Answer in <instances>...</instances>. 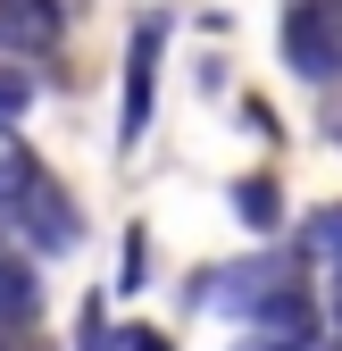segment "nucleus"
<instances>
[{
  "instance_id": "1",
  "label": "nucleus",
  "mask_w": 342,
  "mask_h": 351,
  "mask_svg": "<svg viewBox=\"0 0 342 351\" xmlns=\"http://www.w3.org/2000/svg\"><path fill=\"white\" fill-rule=\"evenodd\" d=\"M276 293H301V251H250V259H234V268L200 276V301H218L234 326L259 318Z\"/></svg>"
},
{
  "instance_id": "2",
  "label": "nucleus",
  "mask_w": 342,
  "mask_h": 351,
  "mask_svg": "<svg viewBox=\"0 0 342 351\" xmlns=\"http://www.w3.org/2000/svg\"><path fill=\"white\" fill-rule=\"evenodd\" d=\"M284 59H292V75H309V84L342 75V0H301V9L284 17Z\"/></svg>"
},
{
  "instance_id": "3",
  "label": "nucleus",
  "mask_w": 342,
  "mask_h": 351,
  "mask_svg": "<svg viewBox=\"0 0 342 351\" xmlns=\"http://www.w3.org/2000/svg\"><path fill=\"white\" fill-rule=\"evenodd\" d=\"M159 42H167V17H134V51H125V117H117V143H125V151H134V143H142V125H150Z\"/></svg>"
},
{
  "instance_id": "4",
  "label": "nucleus",
  "mask_w": 342,
  "mask_h": 351,
  "mask_svg": "<svg viewBox=\"0 0 342 351\" xmlns=\"http://www.w3.org/2000/svg\"><path fill=\"white\" fill-rule=\"evenodd\" d=\"M234 351H317V310L309 293H276L259 318H242V343Z\"/></svg>"
},
{
  "instance_id": "5",
  "label": "nucleus",
  "mask_w": 342,
  "mask_h": 351,
  "mask_svg": "<svg viewBox=\"0 0 342 351\" xmlns=\"http://www.w3.org/2000/svg\"><path fill=\"white\" fill-rule=\"evenodd\" d=\"M59 34H67L59 0H0V51H9L17 67H25V59H51Z\"/></svg>"
},
{
  "instance_id": "6",
  "label": "nucleus",
  "mask_w": 342,
  "mask_h": 351,
  "mask_svg": "<svg viewBox=\"0 0 342 351\" xmlns=\"http://www.w3.org/2000/svg\"><path fill=\"white\" fill-rule=\"evenodd\" d=\"M9 217L25 226V243H34V251H51V259H59V251H75V201L51 184V176H42V184H34Z\"/></svg>"
},
{
  "instance_id": "7",
  "label": "nucleus",
  "mask_w": 342,
  "mask_h": 351,
  "mask_svg": "<svg viewBox=\"0 0 342 351\" xmlns=\"http://www.w3.org/2000/svg\"><path fill=\"white\" fill-rule=\"evenodd\" d=\"M42 318V276L25 268L17 251H0V335L9 326H34Z\"/></svg>"
},
{
  "instance_id": "8",
  "label": "nucleus",
  "mask_w": 342,
  "mask_h": 351,
  "mask_svg": "<svg viewBox=\"0 0 342 351\" xmlns=\"http://www.w3.org/2000/svg\"><path fill=\"white\" fill-rule=\"evenodd\" d=\"M34 184H42V159H34V151L9 134V125H0V217H9V209L34 193Z\"/></svg>"
},
{
  "instance_id": "9",
  "label": "nucleus",
  "mask_w": 342,
  "mask_h": 351,
  "mask_svg": "<svg viewBox=\"0 0 342 351\" xmlns=\"http://www.w3.org/2000/svg\"><path fill=\"white\" fill-rule=\"evenodd\" d=\"M234 209H242V226H259V234H267L284 201H276V184H267V176H242V184H234Z\"/></svg>"
},
{
  "instance_id": "10",
  "label": "nucleus",
  "mask_w": 342,
  "mask_h": 351,
  "mask_svg": "<svg viewBox=\"0 0 342 351\" xmlns=\"http://www.w3.org/2000/svg\"><path fill=\"white\" fill-rule=\"evenodd\" d=\"M301 259H342V201L317 209L309 226H301Z\"/></svg>"
},
{
  "instance_id": "11",
  "label": "nucleus",
  "mask_w": 342,
  "mask_h": 351,
  "mask_svg": "<svg viewBox=\"0 0 342 351\" xmlns=\"http://www.w3.org/2000/svg\"><path fill=\"white\" fill-rule=\"evenodd\" d=\"M25 109H34V75H25L17 59H0V125L25 117Z\"/></svg>"
},
{
  "instance_id": "12",
  "label": "nucleus",
  "mask_w": 342,
  "mask_h": 351,
  "mask_svg": "<svg viewBox=\"0 0 342 351\" xmlns=\"http://www.w3.org/2000/svg\"><path fill=\"white\" fill-rule=\"evenodd\" d=\"M75 351H117V326L101 301H83V326H75Z\"/></svg>"
},
{
  "instance_id": "13",
  "label": "nucleus",
  "mask_w": 342,
  "mask_h": 351,
  "mask_svg": "<svg viewBox=\"0 0 342 351\" xmlns=\"http://www.w3.org/2000/svg\"><path fill=\"white\" fill-rule=\"evenodd\" d=\"M117 351H167V343H159L150 326H117Z\"/></svg>"
},
{
  "instance_id": "14",
  "label": "nucleus",
  "mask_w": 342,
  "mask_h": 351,
  "mask_svg": "<svg viewBox=\"0 0 342 351\" xmlns=\"http://www.w3.org/2000/svg\"><path fill=\"white\" fill-rule=\"evenodd\" d=\"M334 318H342V259H334Z\"/></svg>"
},
{
  "instance_id": "15",
  "label": "nucleus",
  "mask_w": 342,
  "mask_h": 351,
  "mask_svg": "<svg viewBox=\"0 0 342 351\" xmlns=\"http://www.w3.org/2000/svg\"><path fill=\"white\" fill-rule=\"evenodd\" d=\"M334 351H342V343H334Z\"/></svg>"
}]
</instances>
